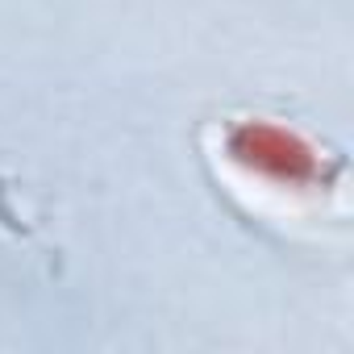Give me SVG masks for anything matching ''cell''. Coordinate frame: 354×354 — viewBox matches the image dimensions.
I'll use <instances>...</instances> for the list:
<instances>
[{
    "label": "cell",
    "mask_w": 354,
    "mask_h": 354,
    "mask_svg": "<svg viewBox=\"0 0 354 354\" xmlns=\"http://www.w3.org/2000/svg\"><path fill=\"white\" fill-rule=\"evenodd\" d=\"M221 154L250 180L283 192H333L342 184V158H325L313 138L271 117H230L221 125Z\"/></svg>",
    "instance_id": "6da1fadb"
},
{
    "label": "cell",
    "mask_w": 354,
    "mask_h": 354,
    "mask_svg": "<svg viewBox=\"0 0 354 354\" xmlns=\"http://www.w3.org/2000/svg\"><path fill=\"white\" fill-rule=\"evenodd\" d=\"M0 230L5 234H13V238H34V225H30V217H26V209L17 205V196H13V184L9 180H0Z\"/></svg>",
    "instance_id": "7a4b0ae2"
}]
</instances>
